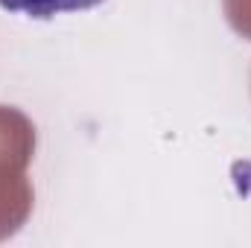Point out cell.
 Here are the masks:
<instances>
[{"label": "cell", "mask_w": 251, "mask_h": 248, "mask_svg": "<svg viewBox=\"0 0 251 248\" xmlns=\"http://www.w3.org/2000/svg\"><path fill=\"white\" fill-rule=\"evenodd\" d=\"M105 0H0V9L9 15H24L32 21H50L56 15H73L102 6Z\"/></svg>", "instance_id": "6da1fadb"}]
</instances>
